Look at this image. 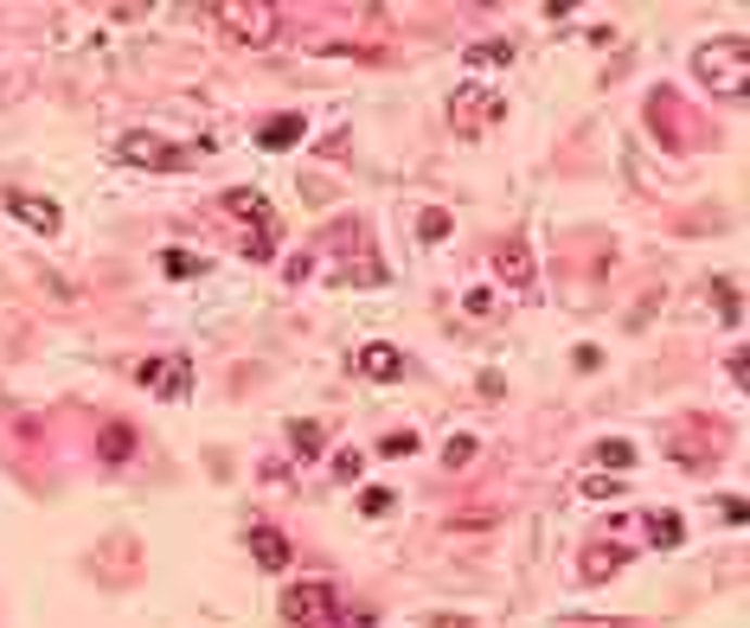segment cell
Wrapping results in <instances>:
<instances>
[{"label":"cell","mask_w":750,"mask_h":628,"mask_svg":"<svg viewBox=\"0 0 750 628\" xmlns=\"http://www.w3.org/2000/svg\"><path fill=\"white\" fill-rule=\"evenodd\" d=\"M321 443H328V436H321V423H289V449H295V456H302V462H308V456H321Z\"/></svg>","instance_id":"18"},{"label":"cell","mask_w":750,"mask_h":628,"mask_svg":"<svg viewBox=\"0 0 750 628\" xmlns=\"http://www.w3.org/2000/svg\"><path fill=\"white\" fill-rule=\"evenodd\" d=\"M719 308H725V321L738 328V282L732 277H719Z\"/></svg>","instance_id":"27"},{"label":"cell","mask_w":750,"mask_h":628,"mask_svg":"<svg viewBox=\"0 0 750 628\" xmlns=\"http://www.w3.org/2000/svg\"><path fill=\"white\" fill-rule=\"evenodd\" d=\"M469 456H475V436H456V443H449V449H443V469H462V462H469Z\"/></svg>","instance_id":"25"},{"label":"cell","mask_w":750,"mask_h":628,"mask_svg":"<svg viewBox=\"0 0 750 628\" xmlns=\"http://www.w3.org/2000/svg\"><path fill=\"white\" fill-rule=\"evenodd\" d=\"M597 462H603V469H628V462H635V449H628V443H597Z\"/></svg>","instance_id":"23"},{"label":"cell","mask_w":750,"mask_h":628,"mask_svg":"<svg viewBox=\"0 0 750 628\" xmlns=\"http://www.w3.org/2000/svg\"><path fill=\"white\" fill-rule=\"evenodd\" d=\"M353 366H359V372H366V379H379V385H385V379H398V372H405V359H398V347H385V341H366V347L353 353Z\"/></svg>","instance_id":"9"},{"label":"cell","mask_w":750,"mask_h":628,"mask_svg":"<svg viewBox=\"0 0 750 628\" xmlns=\"http://www.w3.org/2000/svg\"><path fill=\"white\" fill-rule=\"evenodd\" d=\"M225 212H238V218H251V225H276V206L257 187H231V193H225Z\"/></svg>","instance_id":"12"},{"label":"cell","mask_w":750,"mask_h":628,"mask_svg":"<svg viewBox=\"0 0 750 628\" xmlns=\"http://www.w3.org/2000/svg\"><path fill=\"white\" fill-rule=\"evenodd\" d=\"M7 212H13L20 225H33L39 238L65 231V212H59V200H46V193H7Z\"/></svg>","instance_id":"8"},{"label":"cell","mask_w":750,"mask_h":628,"mask_svg":"<svg viewBox=\"0 0 750 628\" xmlns=\"http://www.w3.org/2000/svg\"><path fill=\"white\" fill-rule=\"evenodd\" d=\"M417 449V430H392V436H379V456H410Z\"/></svg>","instance_id":"24"},{"label":"cell","mask_w":750,"mask_h":628,"mask_svg":"<svg viewBox=\"0 0 750 628\" xmlns=\"http://www.w3.org/2000/svg\"><path fill=\"white\" fill-rule=\"evenodd\" d=\"M507 116V103L494 97V90H481V84H462L456 97H449V123H456V136H481L487 123H500Z\"/></svg>","instance_id":"3"},{"label":"cell","mask_w":750,"mask_h":628,"mask_svg":"<svg viewBox=\"0 0 750 628\" xmlns=\"http://www.w3.org/2000/svg\"><path fill=\"white\" fill-rule=\"evenodd\" d=\"M334 628H372V616H334Z\"/></svg>","instance_id":"29"},{"label":"cell","mask_w":750,"mask_h":628,"mask_svg":"<svg viewBox=\"0 0 750 628\" xmlns=\"http://www.w3.org/2000/svg\"><path fill=\"white\" fill-rule=\"evenodd\" d=\"M392 500H398L392 488H366V494H359V513H366V520H379V513H392Z\"/></svg>","instance_id":"22"},{"label":"cell","mask_w":750,"mask_h":628,"mask_svg":"<svg viewBox=\"0 0 750 628\" xmlns=\"http://www.w3.org/2000/svg\"><path fill=\"white\" fill-rule=\"evenodd\" d=\"M577 488L590 494V500H615V494H622V482H615V475H603V469H597V475H584Z\"/></svg>","instance_id":"21"},{"label":"cell","mask_w":750,"mask_h":628,"mask_svg":"<svg viewBox=\"0 0 750 628\" xmlns=\"http://www.w3.org/2000/svg\"><path fill=\"white\" fill-rule=\"evenodd\" d=\"M218 13H225L231 39H244V46H270L276 39V7L270 0H244V7H218Z\"/></svg>","instance_id":"5"},{"label":"cell","mask_w":750,"mask_h":628,"mask_svg":"<svg viewBox=\"0 0 750 628\" xmlns=\"http://www.w3.org/2000/svg\"><path fill=\"white\" fill-rule=\"evenodd\" d=\"M334 475H341V482H359V449H341V456H334Z\"/></svg>","instance_id":"28"},{"label":"cell","mask_w":750,"mask_h":628,"mask_svg":"<svg viewBox=\"0 0 750 628\" xmlns=\"http://www.w3.org/2000/svg\"><path fill=\"white\" fill-rule=\"evenodd\" d=\"M276 225H282V218H276ZM276 225H251V231H244V257H251V264L276 257Z\"/></svg>","instance_id":"19"},{"label":"cell","mask_w":750,"mask_h":628,"mask_svg":"<svg viewBox=\"0 0 750 628\" xmlns=\"http://www.w3.org/2000/svg\"><path fill=\"white\" fill-rule=\"evenodd\" d=\"M622 564H628V552H622V546H584L577 571H584V584H603V577H615Z\"/></svg>","instance_id":"11"},{"label":"cell","mask_w":750,"mask_h":628,"mask_svg":"<svg viewBox=\"0 0 750 628\" xmlns=\"http://www.w3.org/2000/svg\"><path fill=\"white\" fill-rule=\"evenodd\" d=\"M558 628H635V623H628V616H603V623H597V616H564Z\"/></svg>","instance_id":"26"},{"label":"cell","mask_w":750,"mask_h":628,"mask_svg":"<svg viewBox=\"0 0 750 628\" xmlns=\"http://www.w3.org/2000/svg\"><path fill=\"white\" fill-rule=\"evenodd\" d=\"M494 277L507 282V289H533V282H539V264H533L526 238H500V244H494Z\"/></svg>","instance_id":"7"},{"label":"cell","mask_w":750,"mask_h":628,"mask_svg":"<svg viewBox=\"0 0 750 628\" xmlns=\"http://www.w3.org/2000/svg\"><path fill=\"white\" fill-rule=\"evenodd\" d=\"M462 65H469V71L513 65V46H507V39H481V46H469V52H462Z\"/></svg>","instance_id":"15"},{"label":"cell","mask_w":750,"mask_h":628,"mask_svg":"<svg viewBox=\"0 0 750 628\" xmlns=\"http://www.w3.org/2000/svg\"><path fill=\"white\" fill-rule=\"evenodd\" d=\"M692 77L712 97H750V46L745 39H705L692 52Z\"/></svg>","instance_id":"1"},{"label":"cell","mask_w":750,"mask_h":628,"mask_svg":"<svg viewBox=\"0 0 750 628\" xmlns=\"http://www.w3.org/2000/svg\"><path fill=\"white\" fill-rule=\"evenodd\" d=\"M648 539H654L661 552H674V546H686V526H681V513H648Z\"/></svg>","instance_id":"16"},{"label":"cell","mask_w":750,"mask_h":628,"mask_svg":"<svg viewBox=\"0 0 750 628\" xmlns=\"http://www.w3.org/2000/svg\"><path fill=\"white\" fill-rule=\"evenodd\" d=\"M97 456H103V462H129V456H136V430H129V423H103Z\"/></svg>","instance_id":"14"},{"label":"cell","mask_w":750,"mask_h":628,"mask_svg":"<svg viewBox=\"0 0 750 628\" xmlns=\"http://www.w3.org/2000/svg\"><path fill=\"white\" fill-rule=\"evenodd\" d=\"M136 379L148 385V392H154V398H187V392H193V359H187V353H167V359H141Z\"/></svg>","instance_id":"4"},{"label":"cell","mask_w":750,"mask_h":628,"mask_svg":"<svg viewBox=\"0 0 750 628\" xmlns=\"http://www.w3.org/2000/svg\"><path fill=\"white\" fill-rule=\"evenodd\" d=\"M244 539H251V559L264 564V571H282V564H289V539H282L276 526H251Z\"/></svg>","instance_id":"10"},{"label":"cell","mask_w":750,"mask_h":628,"mask_svg":"<svg viewBox=\"0 0 750 628\" xmlns=\"http://www.w3.org/2000/svg\"><path fill=\"white\" fill-rule=\"evenodd\" d=\"M308 136V123L302 116H270L264 129H257V148H270V154H282V148H295V141Z\"/></svg>","instance_id":"13"},{"label":"cell","mask_w":750,"mask_h":628,"mask_svg":"<svg viewBox=\"0 0 750 628\" xmlns=\"http://www.w3.org/2000/svg\"><path fill=\"white\" fill-rule=\"evenodd\" d=\"M161 277L193 282V277H205V257H193V251H161Z\"/></svg>","instance_id":"17"},{"label":"cell","mask_w":750,"mask_h":628,"mask_svg":"<svg viewBox=\"0 0 750 628\" xmlns=\"http://www.w3.org/2000/svg\"><path fill=\"white\" fill-rule=\"evenodd\" d=\"M116 161H129V167H161V174H174L187 154L180 148H167L161 136H148V129H129V136L116 141Z\"/></svg>","instance_id":"6"},{"label":"cell","mask_w":750,"mask_h":628,"mask_svg":"<svg viewBox=\"0 0 750 628\" xmlns=\"http://www.w3.org/2000/svg\"><path fill=\"white\" fill-rule=\"evenodd\" d=\"M282 616L295 628H321L341 616V597H334V584H289L282 590Z\"/></svg>","instance_id":"2"},{"label":"cell","mask_w":750,"mask_h":628,"mask_svg":"<svg viewBox=\"0 0 750 628\" xmlns=\"http://www.w3.org/2000/svg\"><path fill=\"white\" fill-rule=\"evenodd\" d=\"M417 238H423V244H443V238H449V212L430 206L423 218H417Z\"/></svg>","instance_id":"20"}]
</instances>
